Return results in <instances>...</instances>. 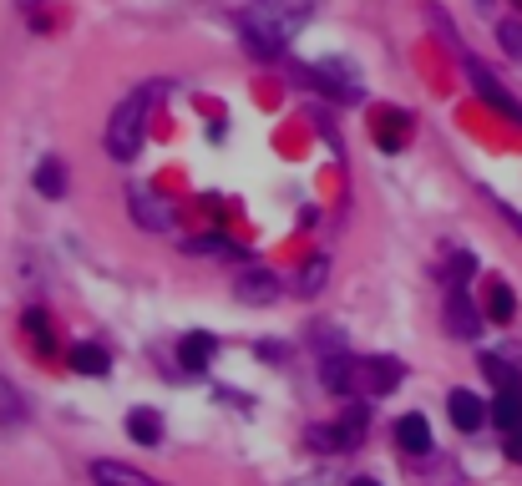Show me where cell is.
I'll use <instances>...</instances> for the list:
<instances>
[{"instance_id":"obj_1","label":"cell","mask_w":522,"mask_h":486,"mask_svg":"<svg viewBox=\"0 0 522 486\" xmlns=\"http://www.w3.org/2000/svg\"><path fill=\"white\" fill-rule=\"evenodd\" d=\"M153 97H158V87H137V92H127V102H117V112H112V122H107V152H112L117 162H132V157H137Z\"/></svg>"},{"instance_id":"obj_11","label":"cell","mask_w":522,"mask_h":486,"mask_svg":"<svg viewBox=\"0 0 522 486\" xmlns=\"http://www.w3.org/2000/svg\"><path fill=\"white\" fill-rule=\"evenodd\" d=\"M492 421H497L502 431H522V390H517V385H502V390L492 395Z\"/></svg>"},{"instance_id":"obj_24","label":"cell","mask_w":522,"mask_h":486,"mask_svg":"<svg viewBox=\"0 0 522 486\" xmlns=\"http://www.w3.org/2000/svg\"><path fill=\"white\" fill-rule=\"evenodd\" d=\"M350 486H381V481H370V476H360V481H350Z\"/></svg>"},{"instance_id":"obj_5","label":"cell","mask_w":522,"mask_h":486,"mask_svg":"<svg viewBox=\"0 0 522 486\" xmlns=\"http://www.w3.org/2000/svg\"><path fill=\"white\" fill-rule=\"evenodd\" d=\"M127 208H132V218H137L142 228H153V233H168V228H173V208H168L163 198H153L147 188H132V193H127Z\"/></svg>"},{"instance_id":"obj_22","label":"cell","mask_w":522,"mask_h":486,"mask_svg":"<svg viewBox=\"0 0 522 486\" xmlns=\"http://www.w3.org/2000/svg\"><path fill=\"white\" fill-rule=\"evenodd\" d=\"M502 46H507V56H517V61H522V26H517V21H507V26H502Z\"/></svg>"},{"instance_id":"obj_21","label":"cell","mask_w":522,"mask_h":486,"mask_svg":"<svg viewBox=\"0 0 522 486\" xmlns=\"http://www.w3.org/2000/svg\"><path fill=\"white\" fill-rule=\"evenodd\" d=\"M482 370H487V380H497V385H517V375H512L502 360H492V355L482 360Z\"/></svg>"},{"instance_id":"obj_8","label":"cell","mask_w":522,"mask_h":486,"mask_svg":"<svg viewBox=\"0 0 522 486\" xmlns=\"http://www.w3.org/2000/svg\"><path fill=\"white\" fill-rule=\"evenodd\" d=\"M446 330L462 335V340H472V335L482 330V324H477V309L467 304V289H462V284L452 289V299H446Z\"/></svg>"},{"instance_id":"obj_4","label":"cell","mask_w":522,"mask_h":486,"mask_svg":"<svg viewBox=\"0 0 522 486\" xmlns=\"http://www.w3.org/2000/svg\"><path fill=\"white\" fill-rule=\"evenodd\" d=\"M401 360L381 355V360H360V395H391L401 385Z\"/></svg>"},{"instance_id":"obj_6","label":"cell","mask_w":522,"mask_h":486,"mask_svg":"<svg viewBox=\"0 0 522 486\" xmlns=\"http://www.w3.org/2000/svg\"><path fill=\"white\" fill-rule=\"evenodd\" d=\"M92 481H97V486H168V481H158V476L127 466V461H92Z\"/></svg>"},{"instance_id":"obj_2","label":"cell","mask_w":522,"mask_h":486,"mask_svg":"<svg viewBox=\"0 0 522 486\" xmlns=\"http://www.w3.org/2000/svg\"><path fill=\"white\" fill-rule=\"evenodd\" d=\"M360 436H365V416L360 411H350L340 426H310V446L315 451H335V456H345V451H355L360 446Z\"/></svg>"},{"instance_id":"obj_25","label":"cell","mask_w":522,"mask_h":486,"mask_svg":"<svg viewBox=\"0 0 522 486\" xmlns=\"http://www.w3.org/2000/svg\"><path fill=\"white\" fill-rule=\"evenodd\" d=\"M21 6H41V0H21Z\"/></svg>"},{"instance_id":"obj_9","label":"cell","mask_w":522,"mask_h":486,"mask_svg":"<svg viewBox=\"0 0 522 486\" xmlns=\"http://www.w3.org/2000/svg\"><path fill=\"white\" fill-rule=\"evenodd\" d=\"M234 294H239V304H274V299H279V279H274L269 269H249Z\"/></svg>"},{"instance_id":"obj_7","label":"cell","mask_w":522,"mask_h":486,"mask_svg":"<svg viewBox=\"0 0 522 486\" xmlns=\"http://www.w3.org/2000/svg\"><path fill=\"white\" fill-rule=\"evenodd\" d=\"M446 416H452V426H457V431H477V426L487 421L482 400H477L472 390H452V395H446Z\"/></svg>"},{"instance_id":"obj_18","label":"cell","mask_w":522,"mask_h":486,"mask_svg":"<svg viewBox=\"0 0 522 486\" xmlns=\"http://www.w3.org/2000/svg\"><path fill=\"white\" fill-rule=\"evenodd\" d=\"M26 335H31V345H36V350H46V355H51L56 335H51V319H46L41 309H31V314H26Z\"/></svg>"},{"instance_id":"obj_20","label":"cell","mask_w":522,"mask_h":486,"mask_svg":"<svg viewBox=\"0 0 522 486\" xmlns=\"http://www.w3.org/2000/svg\"><path fill=\"white\" fill-rule=\"evenodd\" d=\"M26 421V411H21V395L0 380V426H21Z\"/></svg>"},{"instance_id":"obj_23","label":"cell","mask_w":522,"mask_h":486,"mask_svg":"<svg viewBox=\"0 0 522 486\" xmlns=\"http://www.w3.org/2000/svg\"><path fill=\"white\" fill-rule=\"evenodd\" d=\"M188 254H223V238H193Z\"/></svg>"},{"instance_id":"obj_3","label":"cell","mask_w":522,"mask_h":486,"mask_svg":"<svg viewBox=\"0 0 522 486\" xmlns=\"http://www.w3.org/2000/svg\"><path fill=\"white\" fill-rule=\"evenodd\" d=\"M467 76H472V92H477V97H482L487 107H497V112H502L507 122H517V127H522V102H512V97H507V92L497 87V76H492V71H487L482 61H467Z\"/></svg>"},{"instance_id":"obj_14","label":"cell","mask_w":522,"mask_h":486,"mask_svg":"<svg viewBox=\"0 0 522 486\" xmlns=\"http://www.w3.org/2000/svg\"><path fill=\"white\" fill-rule=\"evenodd\" d=\"M127 431H132L137 446H158V441H163V421H158L153 411H132V416H127Z\"/></svg>"},{"instance_id":"obj_15","label":"cell","mask_w":522,"mask_h":486,"mask_svg":"<svg viewBox=\"0 0 522 486\" xmlns=\"http://www.w3.org/2000/svg\"><path fill=\"white\" fill-rule=\"evenodd\" d=\"M31 183H36V193H46V198H61V193H66V168H61L56 157H46L41 168H36V178H31Z\"/></svg>"},{"instance_id":"obj_17","label":"cell","mask_w":522,"mask_h":486,"mask_svg":"<svg viewBox=\"0 0 522 486\" xmlns=\"http://www.w3.org/2000/svg\"><path fill=\"white\" fill-rule=\"evenodd\" d=\"M512 309H517L512 289H507L502 279H492V284H487V314H492L497 324H507V319H512Z\"/></svg>"},{"instance_id":"obj_10","label":"cell","mask_w":522,"mask_h":486,"mask_svg":"<svg viewBox=\"0 0 522 486\" xmlns=\"http://www.w3.org/2000/svg\"><path fill=\"white\" fill-rule=\"evenodd\" d=\"M396 446H401L406 456H426V451H431V426H426V416H401V421H396Z\"/></svg>"},{"instance_id":"obj_12","label":"cell","mask_w":522,"mask_h":486,"mask_svg":"<svg viewBox=\"0 0 522 486\" xmlns=\"http://www.w3.org/2000/svg\"><path fill=\"white\" fill-rule=\"evenodd\" d=\"M325 385H330L335 395H355V390H360V360H350V355L325 360Z\"/></svg>"},{"instance_id":"obj_13","label":"cell","mask_w":522,"mask_h":486,"mask_svg":"<svg viewBox=\"0 0 522 486\" xmlns=\"http://www.w3.org/2000/svg\"><path fill=\"white\" fill-rule=\"evenodd\" d=\"M178 360H183V370H203V365L213 360V335H203V330L183 335V350H178Z\"/></svg>"},{"instance_id":"obj_16","label":"cell","mask_w":522,"mask_h":486,"mask_svg":"<svg viewBox=\"0 0 522 486\" xmlns=\"http://www.w3.org/2000/svg\"><path fill=\"white\" fill-rule=\"evenodd\" d=\"M71 370H77V375H97V380H102V375L112 370V360H107L97 345H77V350H71Z\"/></svg>"},{"instance_id":"obj_19","label":"cell","mask_w":522,"mask_h":486,"mask_svg":"<svg viewBox=\"0 0 522 486\" xmlns=\"http://www.w3.org/2000/svg\"><path fill=\"white\" fill-rule=\"evenodd\" d=\"M330 279V259L325 254H315L310 264H305V274H300V294L310 299V294H320V284Z\"/></svg>"}]
</instances>
